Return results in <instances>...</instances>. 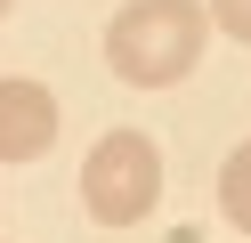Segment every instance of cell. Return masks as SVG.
<instances>
[{"label": "cell", "instance_id": "1", "mask_svg": "<svg viewBox=\"0 0 251 243\" xmlns=\"http://www.w3.org/2000/svg\"><path fill=\"white\" fill-rule=\"evenodd\" d=\"M211 49V16L202 0H122L114 25H105V65H114L130 89H170L186 81Z\"/></svg>", "mask_w": 251, "mask_h": 243}, {"label": "cell", "instance_id": "2", "mask_svg": "<svg viewBox=\"0 0 251 243\" xmlns=\"http://www.w3.org/2000/svg\"><path fill=\"white\" fill-rule=\"evenodd\" d=\"M81 203L98 227H138L162 203V146L146 130H105L81 162Z\"/></svg>", "mask_w": 251, "mask_h": 243}, {"label": "cell", "instance_id": "3", "mask_svg": "<svg viewBox=\"0 0 251 243\" xmlns=\"http://www.w3.org/2000/svg\"><path fill=\"white\" fill-rule=\"evenodd\" d=\"M49 138H57V97H49V81L8 73V81H0V162L49 154Z\"/></svg>", "mask_w": 251, "mask_h": 243}, {"label": "cell", "instance_id": "4", "mask_svg": "<svg viewBox=\"0 0 251 243\" xmlns=\"http://www.w3.org/2000/svg\"><path fill=\"white\" fill-rule=\"evenodd\" d=\"M219 211H227V219L251 235V138L235 146L227 162H219Z\"/></svg>", "mask_w": 251, "mask_h": 243}, {"label": "cell", "instance_id": "5", "mask_svg": "<svg viewBox=\"0 0 251 243\" xmlns=\"http://www.w3.org/2000/svg\"><path fill=\"white\" fill-rule=\"evenodd\" d=\"M202 16H211V25L227 32V41H243V49H251V0H211Z\"/></svg>", "mask_w": 251, "mask_h": 243}, {"label": "cell", "instance_id": "6", "mask_svg": "<svg viewBox=\"0 0 251 243\" xmlns=\"http://www.w3.org/2000/svg\"><path fill=\"white\" fill-rule=\"evenodd\" d=\"M0 16H8V0H0Z\"/></svg>", "mask_w": 251, "mask_h": 243}]
</instances>
